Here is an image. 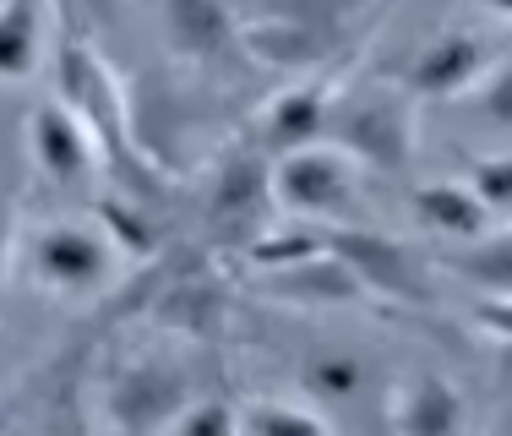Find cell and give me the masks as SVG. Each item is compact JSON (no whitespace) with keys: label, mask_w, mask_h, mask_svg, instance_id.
Listing matches in <instances>:
<instances>
[{"label":"cell","mask_w":512,"mask_h":436,"mask_svg":"<svg viewBox=\"0 0 512 436\" xmlns=\"http://www.w3.org/2000/svg\"><path fill=\"white\" fill-rule=\"evenodd\" d=\"M17 262L44 295L60 300H93L120 273V251L109 246V235L99 224H82V218H50V224L22 229Z\"/></svg>","instance_id":"6da1fadb"},{"label":"cell","mask_w":512,"mask_h":436,"mask_svg":"<svg viewBox=\"0 0 512 436\" xmlns=\"http://www.w3.org/2000/svg\"><path fill=\"white\" fill-rule=\"evenodd\" d=\"M360 164L333 142H311L273 159V208L278 218H300L316 229L360 224Z\"/></svg>","instance_id":"7a4b0ae2"},{"label":"cell","mask_w":512,"mask_h":436,"mask_svg":"<svg viewBox=\"0 0 512 436\" xmlns=\"http://www.w3.org/2000/svg\"><path fill=\"white\" fill-rule=\"evenodd\" d=\"M322 142L344 148L360 169L404 175L414 159V99L404 88H365L355 99H333Z\"/></svg>","instance_id":"3957f363"},{"label":"cell","mask_w":512,"mask_h":436,"mask_svg":"<svg viewBox=\"0 0 512 436\" xmlns=\"http://www.w3.org/2000/svg\"><path fill=\"white\" fill-rule=\"evenodd\" d=\"M60 104L88 126V137L99 142L104 164H126V159H142L137 142H131V99L120 88V77L109 71V60L93 50L88 39H71L66 55H60Z\"/></svg>","instance_id":"277c9868"},{"label":"cell","mask_w":512,"mask_h":436,"mask_svg":"<svg viewBox=\"0 0 512 436\" xmlns=\"http://www.w3.org/2000/svg\"><path fill=\"white\" fill-rule=\"evenodd\" d=\"M273 218H278V208H273V159H267L256 142L229 148L224 159L213 164V180H207V224L246 251Z\"/></svg>","instance_id":"5b68a950"},{"label":"cell","mask_w":512,"mask_h":436,"mask_svg":"<svg viewBox=\"0 0 512 436\" xmlns=\"http://www.w3.org/2000/svg\"><path fill=\"white\" fill-rule=\"evenodd\" d=\"M191 387L169 360L142 355L126 360V366L109 371L104 382V420L126 436H148V431H169V420L186 409Z\"/></svg>","instance_id":"8992f818"},{"label":"cell","mask_w":512,"mask_h":436,"mask_svg":"<svg viewBox=\"0 0 512 436\" xmlns=\"http://www.w3.org/2000/svg\"><path fill=\"white\" fill-rule=\"evenodd\" d=\"M322 246L355 273V284L365 295H387V300H425L431 295L420 257H414L404 240L382 235V229L338 224V229H322Z\"/></svg>","instance_id":"52a82bcc"},{"label":"cell","mask_w":512,"mask_h":436,"mask_svg":"<svg viewBox=\"0 0 512 436\" xmlns=\"http://www.w3.org/2000/svg\"><path fill=\"white\" fill-rule=\"evenodd\" d=\"M496 60L502 55H496V44L485 39V33L447 28V33H436L431 44H420V55L404 66V82H398V88H404L409 99H431V104L469 99Z\"/></svg>","instance_id":"ba28073f"},{"label":"cell","mask_w":512,"mask_h":436,"mask_svg":"<svg viewBox=\"0 0 512 436\" xmlns=\"http://www.w3.org/2000/svg\"><path fill=\"white\" fill-rule=\"evenodd\" d=\"M158 33H164L169 55L191 71H224L240 50V17L229 0H158Z\"/></svg>","instance_id":"9c48e42d"},{"label":"cell","mask_w":512,"mask_h":436,"mask_svg":"<svg viewBox=\"0 0 512 436\" xmlns=\"http://www.w3.org/2000/svg\"><path fill=\"white\" fill-rule=\"evenodd\" d=\"M28 159L39 169L50 186L60 191H82L93 186V175L104 169V153L99 142L88 137V126H82L77 115H71L60 99H39L28 109Z\"/></svg>","instance_id":"30bf717a"},{"label":"cell","mask_w":512,"mask_h":436,"mask_svg":"<svg viewBox=\"0 0 512 436\" xmlns=\"http://www.w3.org/2000/svg\"><path fill=\"white\" fill-rule=\"evenodd\" d=\"M349 28H322V22H295V17H256L240 22V50L256 66L273 71H316L338 55Z\"/></svg>","instance_id":"8fae6325"},{"label":"cell","mask_w":512,"mask_h":436,"mask_svg":"<svg viewBox=\"0 0 512 436\" xmlns=\"http://www.w3.org/2000/svg\"><path fill=\"white\" fill-rule=\"evenodd\" d=\"M333 82H295V88H284L278 99L262 104V115H256V148L267 153V159H284V153L295 148H311V142L327 137V115H333Z\"/></svg>","instance_id":"7c38bea8"},{"label":"cell","mask_w":512,"mask_h":436,"mask_svg":"<svg viewBox=\"0 0 512 436\" xmlns=\"http://www.w3.org/2000/svg\"><path fill=\"white\" fill-rule=\"evenodd\" d=\"M393 436H474L463 387L442 371L409 377L393 393Z\"/></svg>","instance_id":"4fadbf2b"},{"label":"cell","mask_w":512,"mask_h":436,"mask_svg":"<svg viewBox=\"0 0 512 436\" xmlns=\"http://www.w3.org/2000/svg\"><path fill=\"white\" fill-rule=\"evenodd\" d=\"M251 284L262 289L267 300H284V306H300V311H327V306H349V300H365V289L355 284V273L322 251V257H306V262H289V268H267V273H251Z\"/></svg>","instance_id":"5bb4252c"},{"label":"cell","mask_w":512,"mask_h":436,"mask_svg":"<svg viewBox=\"0 0 512 436\" xmlns=\"http://www.w3.org/2000/svg\"><path fill=\"white\" fill-rule=\"evenodd\" d=\"M409 208L420 218V229H431L442 240H458V246H480L496 229V218L485 213V202L463 180H420L409 191Z\"/></svg>","instance_id":"9a60e30c"},{"label":"cell","mask_w":512,"mask_h":436,"mask_svg":"<svg viewBox=\"0 0 512 436\" xmlns=\"http://www.w3.org/2000/svg\"><path fill=\"white\" fill-rule=\"evenodd\" d=\"M44 60V0H0V82H28Z\"/></svg>","instance_id":"2e32d148"},{"label":"cell","mask_w":512,"mask_h":436,"mask_svg":"<svg viewBox=\"0 0 512 436\" xmlns=\"http://www.w3.org/2000/svg\"><path fill=\"white\" fill-rule=\"evenodd\" d=\"M99 229L109 235V246L120 251V262L126 257H153L158 251V224L137 197H104L99 202Z\"/></svg>","instance_id":"e0dca14e"},{"label":"cell","mask_w":512,"mask_h":436,"mask_svg":"<svg viewBox=\"0 0 512 436\" xmlns=\"http://www.w3.org/2000/svg\"><path fill=\"white\" fill-rule=\"evenodd\" d=\"M240 436H333V426L306 404H278V398H267V404L240 409Z\"/></svg>","instance_id":"ac0fdd59"},{"label":"cell","mask_w":512,"mask_h":436,"mask_svg":"<svg viewBox=\"0 0 512 436\" xmlns=\"http://www.w3.org/2000/svg\"><path fill=\"white\" fill-rule=\"evenodd\" d=\"M360 382H365V366L349 349H316L306 366H300V387L311 398H355Z\"/></svg>","instance_id":"d6986e66"},{"label":"cell","mask_w":512,"mask_h":436,"mask_svg":"<svg viewBox=\"0 0 512 436\" xmlns=\"http://www.w3.org/2000/svg\"><path fill=\"white\" fill-rule=\"evenodd\" d=\"M463 186H469L474 197L485 202V213H491V218L512 213V148H507V153H480V159H469V169H463Z\"/></svg>","instance_id":"ffe728a7"},{"label":"cell","mask_w":512,"mask_h":436,"mask_svg":"<svg viewBox=\"0 0 512 436\" xmlns=\"http://www.w3.org/2000/svg\"><path fill=\"white\" fill-rule=\"evenodd\" d=\"M169 436H240V409L218 393L186 398V409L169 420Z\"/></svg>","instance_id":"44dd1931"},{"label":"cell","mask_w":512,"mask_h":436,"mask_svg":"<svg viewBox=\"0 0 512 436\" xmlns=\"http://www.w3.org/2000/svg\"><path fill=\"white\" fill-rule=\"evenodd\" d=\"M469 104H474V115H480L485 126L512 131V55L496 60V66L485 71V82L469 93Z\"/></svg>","instance_id":"7402d4cb"},{"label":"cell","mask_w":512,"mask_h":436,"mask_svg":"<svg viewBox=\"0 0 512 436\" xmlns=\"http://www.w3.org/2000/svg\"><path fill=\"white\" fill-rule=\"evenodd\" d=\"M365 0H273L267 17H295V22H322V28H349V17Z\"/></svg>","instance_id":"603a6c76"},{"label":"cell","mask_w":512,"mask_h":436,"mask_svg":"<svg viewBox=\"0 0 512 436\" xmlns=\"http://www.w3.org/2000/svg\"><path fill=\"white\" fill-rule=\"evenodd\" d=\"M60 11H66L77 28H115L126 0H60Z\"/></svg>","instance_id":"cb8c5ba5"},{"label":"cell","mask_w":512,"mask_h":436,"mask_svg":"<svg viewBox=\"0 0 512 436\" xmlns=\"http://www.w3.org/2000/svg\"><path fill=\"white\" fill-rule=\"evenodd\" d=\"M17 240H22V229H17V208H11V197L0 191V289H6L11 268H17Z\"/></svg>","instance_id":"d4e9b609"},{"label":"cell","mask_w":512,"mask_h":436,"mask_svg":"<svg viewBox=\"0 0 512 436\" xmlns=\"http://www.w3.org/2000/svg\"><path fill=\"white\" fill-rule=\"evenodd\" d=\"M474 322H480L485 333H496V338L512 344V295H485L480 306H474Z\"/></svg>","instance_id":"484cf974"},{"label":"cell","mask_w":512,"mask_h":436,"mask_svg":"<svg viewBox=\"0 0 512 436\" xmlns=\"http://www.w3.org/2000/svg\"><path fill=\"white\" fill-rule=\"evenodd\" d=\"M485 11H491V17H502V22H512V0H480Z\"/></svg>","instance_id":"4316f807"},{"label":"cell","mask_w":512,"mask_h":436,"mask_svg":"<svg viewBox=\"0 0 512 436\" xmlns=\"http://www.w3.org/2000/svg\"><path fill=\"white\" fill-rule=\"evenodd\" d=\"M496 436H512V415H507V420H502V431H496Z\"/></svg>","instance_id":"83f0119b"},{"label":"cell","mask_w":512,"mask_h":436,"mask_svg":"<svg viewBox=\"0 0 512 436\" xmlns=\"http://www.w3.org/2000/svg\"><path fill=\"white\" fill-rule=\"evenodd\" d=\"M11 436H39V431H11Z\"/></svg>","instance_id":"f1b7e54d"}]
</instances>
